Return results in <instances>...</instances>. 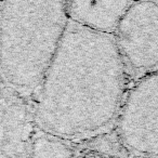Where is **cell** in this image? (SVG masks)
Listing matches in <instances>:
<instances>
[{
  "mask_svg": "<svg viewBox=\"0 0 158 158\" xmlns=\"http://www.w3.org/2000/svg\"><path fill=\"white\" fill-rule=\"evenodd\" d=\"M126 75L114 37L69 20L31 106L36 129L73 142L115 125Z\"/></svg>",
  "mask_w": 158,
  "mask_h": 158,
  "instance_id": "obj_1",
  "label": "cell"
},
{
  "mask_svg": "<svg viewBox=\"0 0 158 158\" xmlns=\"http://www.w3.org/2000/svg\"><path fill=\"white\" fill-rule=\"evenodd\" d=\"M69 20L66 0H0V82L34 98Z\"/></svg>",
  "mask_w": 158,
  "mask_h": 158,
  "instance_id": "obj_2",
  "label": "cell"
},
{
  "mask_svg": "<svg viewBox=\"0 0 158 158\" xmlns=\"http://www.w3.org/2000/svg\"><path fill=\"white\" fill-rule=\"evenodd\" d=\"M115 125L127 151L139 157L156 158L158 145L157 72L140 77L126 93Z\"/></svg>",
  "mask_w": 158,
  "mask_h": 158,
  "instance_id": "obj_3",
  "label": "cell"
},
{
  "mask_svg": "<svg viewBox=\"0 0 158 158\" xmlns=\"http://www.w3.org/2000/svg\"><path fill=\"white\" fill-rule=\"evenodd\" d=\"M126 70L143 77L157 72L158 7L156 0H136L112 33Z\"/></svg>",
  "mask_w": 158,
  "mask_h": 158,
  "instance_id": "obj_4",
  "label": "cell"
},
{
  "mask_svg": "<svg viewBox=\"0 0 158 158\" xmlns=\"http://www.w3.org/2000/svg\"><path fill=\"white\" fill-rule=\"evenodd\" d=\"M35 132L26 101L0 82V158H27Z\"/></svg>",
  "mask_w": 158,
  "mask_h": 158,
  "instance_id": "obj_5",
  "label": "cell"
},
{
  "mask_svg": "<svg viewBox=\"0 0 158 158\" xmlns=\"http://www.w3.org/2000/svg\"><path fill=\"white\" fill-rule=\"evenodd\" d=\"M72 21L84 26L113 33L117 21L136 0H66Z\"/></svg>",
  "mask_w": 158,
  "mask_h": 158,
  "instance_id": "obj_6",
  "label": "cell"
},
{
  "mask_svg": "<svg viewBox=\"0 0 158 158\" xmlns=\"http://www.w3.org/2000/svg\"><path fill=\"white\" fill-rule=\"evenodd\" d=\"M27 158H73L69 143L36 129Z\"/></svg>",
  "mask_w": 158,
  "mask_h": 158,
  "instance_id": "obj_7",
  "label": "cell"
},
{
  "mask_svg": "<svg viewBox=\"0 0 158 158\" xmlns=\"http://www.w3.org/2000/svg\"><path fill=\"white\" fill-rule=\"evenodd\" d=\"M87 158H91V157H87Z\"/></svg>",
  "mask_w": 158,
  "mask_h": 158,
  "instance_id": "obj_8",
  "label": "cell"
}]
</instances>
